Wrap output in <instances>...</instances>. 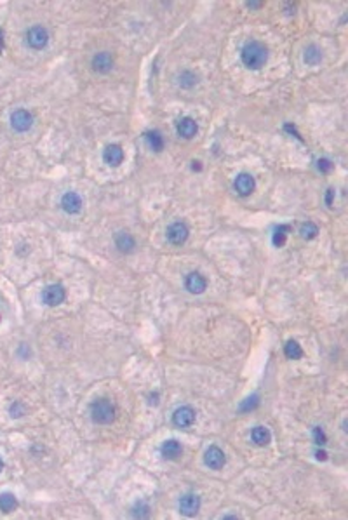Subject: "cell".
Listing matches in <instances>:
<instances>
[{"mask_svg":"<svg viewBox=\"0 0 348 520\" xmlns=\"http://www.w3.org/2000/svg\"><path fill=\"white\" fill-rule=\"evenodd\" d=\"M317 459H325V452L324 451H317Z\"/></svg>","mask_w":348,"mask_h":520,"instance_id":"34","label":"cell"},{"mask_svg":"<svg viewBox=\"0 0 348 520\" xmlns=\"http://www.w3.org/2000/svg\"><path fill=\"white\" fill-rule=\"evenodd\" d=\"M180 513L185 517H195L200 510V497L197 494H185L181 496L180 503H178Z\"/></svg>","mask_w":348,"mask_h":520,"instance_id":"10","label":"cell"},{"mask_svg":"<svg viewBox=\"0 0 348 520\" xmlns=\"http://www.w3.org/2000/svg\"><path fill=\"white\" fill-rule=\"evenodd\" d=\"M143 138H145L146 145H148L151 151H157L159 153V151L164 150V138L159 131H146L143 134Z\"/></svg>","mask_w":348,"mask_h":520,"instance_id":"20","label":"cell"},{"mask_svg":"<svg viewBox=\"0 0 348 520\" xmlns=\"http://www.w3.org/2000/svg\"><path fill=\"white\" fill-rule=\"evenodd\" d=\"M33 125V115L28 110H14L11 113V127L17 132H26L30 131Z\"/></svg>","mask_w":348,"mask_h":520,"instance_id":"5","label":"cell"},{"mask_svg":"<svg viewBox=\"0 0 348 520\" xmlns=\"http://www.w3.org/2000/svg\"><path fill=\"white\" fill-rule=\"evenodd\" d=\"M225 463H226L225 452L216 446H211L206 451V454H204V465L211 470H221L223 466H225Z\"/></svg>","mask_w":348,"mask_h":520,"instance_id":"11","label":"cell"},{"mask_svg":"<svg viewBox=\"0 0 348 520\" xmlns=\"http://www.w3.org/2000/svg\"><path fill=\"white\" fill-rule=\"evenodd\" d=\"M82 197H80L77 191H66V194L61 197V209L65 210L66 214H79L82 210Z\"/></svg>","mask_w":348,"mask_h":520,"instance_id":"13","label":"cell"},{"mask_svg":"<svg viewBox=\"0 0 348 520\" xmlns=\"http://www.w3.org/2000/svg\"><path fill=\"white\" fill-rule=\"evenodd\" d=\"M256 188V181L251 174L247 172H240L237 174V178L234 179V190L237 191L240 197H249Z\"/></svg>","mask_w":348,"mask_h":520,"instance_id":"9","label":"cell"},{"mask_svg":"<svg viewBox=\"0 0 348 520\" xmlns=\"http://www.w3.org/2000/svg\"><path fill=\"white\" fill-rule=\"evenodd\" d=\"M2 51H4V33L0 30V54H2Z\"/></svg>","mask_w":348,"mask_h":520,"instance_id":"33","label":"cell"},{"mask_svg":"<svg viewBox=\"0 0 348 520\" xmlns=\"http://www.w3.org/2000/svg\"><path fill=\"white\" fill-rule=\"evenodd\" d=\"M254 406H258V395H254V397H251V398H247V402L240 406V411H249V409H253Z\"/></svg>","mask_w":348,"mask_h":520,"instance_id":"30","label":"cell"},{"mask_svg":"<svg viewBox=\"0 0 348 520\" xmlns=\"http://www.w3.org/2000/svg\"><path fill=\"white\" fill-rule=\"evenodd\" d=\"M317 233H319V226H317L315 223H312V221L303 223V225L300 226V235H301V239H305V240L315 239Z\"/></svg>","mask_w":348,"mask_h":520,"instance_id":"24","label":"cell"},{"mask_svg":"<svg viewBox=\"0 0 348 520\" xmlns=\"http://www.w3.org/2000/svg\"><path fill=\"white\" fill-rule=\"evenodd\" d=\"M314 440H315L317 446H324L325 440H327V438H325L324 430L320 428V427H315V428H314Z\"/></svg>","mask_w":348,"mask_h":520,"instance_id":"28","label":"cell"},{"mask_svg":"<svg viewBox=\"0 0 348 520\" xmlns=\"http://www.w3.org/2000/svg\"><path fill=\"white\" fill-rule=\"evenodd\" d=\"M115 247H117L120 253H124V254L132 253V251H134V247H136L134 237H132L131 233H127V232H119L117 237H115Z\"/></svg>","mask_w":348,"mask_h":520,"instance_id":"17","label":"cell"},{"mask_svg":"<svg viewBox=\"0 0 348 520\" xmlns=\"http://www.w3.org/2000/svg\"><path fill=\"white\" fill-rule=\"evenodd\" d=\"M185 287L191 294H202L207 289V280L199 272H190L185 277Z\"/></svg>","mask_w":348,"mask_h":520,"instance_id":"14","label":"cell"},{"mask_svg":"<svg viewBox=\"0 0 348 520\" xmlns=\"http://www.w3.org/2000/svg\"><path fill=\"white\" fill-rule=\"evenodd\" d=\"M148 512H150V508H148V505L145 503V501H140V503H136L134 506V510H132V515L134 517H148Z\"/></svg>","mask_w":348,"mask_h":520,"instance_id":"27","label":"cell"},{"mask_svg":"<svg viewBox=\"0 0 348 520\" xmlns=\"http://www.w3.org/2000/svg\"><path fill=\"white\" fill-rule=\"evenodd\" d=\"M49 38L51 37H49L47 28L46 26H40V25L32 26V28H28L25 33L26 46L35 49V51H42V49L49 44Z\"/></svg>","mask_w":348,"mask_h":520,"instance_id":"3","label":"cell"},{"mask_svg":"<svg viewBox=\"0 0 348 520\" xmlns=\"http://www.w3.org/2000/svg\"><path fill=\"white\" fill-rule=\"evenodd\" d=\"M16 506H17V499L14 494H11V492L0 494V510H2L4 513H11Z\"/></svg>","mask_w":348,"mask_h":520,"instance_id":"22","label":"cell"},{"mask_svg":"<svg viewBox=\"0 0 348 520\" xmlns=\"http://www.w3.org/2000/svg\"><path fill=\"white\" fill-rule=\"evenodd\" d=\"M160 454H162L164 459L174 461V459H178L183 454V447H181V444L178 442V440H174V438H169V440H166V442L162 444V446H160Z\"/></svg>","mask_w":348,"mask_h":520,"instance_id":"16","label":"cell"},{"mask_svg":"<svg viewBox=\"0 0 348 520\" xmlns=\"http://www.w3.org/2000/svg\"><path fill=\"white\" fill-rule=\"evenodd\" d=\"M284 353H285V357L291 358V360H300V358L303 357V350H301L300 344H298V341H294V339L285 343Z\"/></svg>","mask_w":348,"mask_h":520,"instance_id":"23","label":"cell"},{"mask_svg":"<svg viewBox=\"0 0 348 520\" xmlns=\"http://www.w3.org/2000/svg\"><path fill=\"white\" fill-rule=\"evenodd\" d=\"M322 57H324L322 49H320L319 46H315V44L306 46L305 51H303V61H305L308 66H317L320 61H322Z\"/></svg>","mask_w":348,"mask_h":520,"instance_id":"18","label":"cell"},{"mask_svg":"<svg viewBox=\"0 0 348 520\" xmlns=\"http://www.w3.org/2000/svg\"><path fill=\"white\" fill-rule=\"evenodd\" d=\"M166 235H167L169 244L183 245L190 237V228L185 221H174L172 225H169Z\"/></svg>","mask_w":348,"mask_h":520,"instance_id":"4","label":"cell"},{"mask_svg":"<svg viewBox=\"0 0 348 520\" xmlns=\"http://www.w3.org/2000/svg\"><path fill=\"white\" fill-rule=\"evenodd\" d=\"M103 162L110 167H119L124 162V150L120 145H108L103 150Z\"/></svg>","mask_w":348,"mask_h":520,"instance_id":"15","label":"cell"},{"mask_svg":"<svg viewBox=\"0 0 348 520\" xmlns=\"http://www.w3.org/2000/svg\"><path fill=\"white\" fill-rule=\"evenodd\" d=\"M263 6V2H245V7L249 9H260Z\"/></svg>","mask_w":348,"mask_h":520,"instance_id":"32","label":"cell"},{"mask_svg":"<svg viewBox=\"0 0 348 520\" xmlns=\"http://www.w3.org/2000/svg\"><path fill=\"white\" fill-rule=\"evenodd\" d=\"M176 80H178V86H180L181 89H186V91L194 89L199 84L197 73H194L191 70H183L181 73H178Z\"/></svg>","mask_w":348,"mask_h":520,"instance_id":"19","label":"cell"},{"mask_svg":"<svg viewBox=\"0 0 348 520\" xmlns=\"http://www.w3.org/2000/svg\"><path fill=\"white\" fill-rule=\"evenodd\" d=\"M91 419L96 425H110L115 419V407L108 398H98L91 404Z\"/></svg>","mask_w":348,"mask_h":520,"instance_id":"2","label":"cell"},{"mask_svg":"<svg viewBox=\"0 0 348 520\" xmlns=\"http://www.w3.org/2000/svg\"><path fill=\"white\" fill-rule=\"evenodd\" d=\"M251 438L256 446H268L272 440V433L266 427H254L251 432Z\"/></svg>","mask_w":348,"mask_h":520,"instance_id":"21","label":"cell"},{"mask_svg":"<svg viewBox=\"0 0 348 520\" xmlns=\"http://www.w3.org/2000/svg\"><path fill=\"white\" fill-rule=\"evenodd\" d=\"M9 412H11V416L12 418H21V416L26 412V407L23 402H20V400H14L11 406H9Z\"/></svg>","mask_w":348,"mask_h":520,"instance_id":"26","label":"cell"},{"mask_svg":"<svg viewBox=\"0 0 348 520\" xmlns=\"http://www.w3.org/2000/svg\"><path fill=\"white\" fill-rule=\"evenodd\" d=\"M240 61L247 70H260L268 61V49L258 40H247L240 49Z\"/></svg>","mask_w":348,"mask_h":520,"instance_id":"1","label":"cell"},{"mask_svg":"<svg viewBox=\"0 0 348 520\" xmlns=\"http://www.w3.org/2000/svg\"><path fill=\"white\" fill-rule=\"evenodd\" d=\"M91 66L96 73H101V75L108 73V71H111V68H113V56H111L108 51L96 52L91 60Z\"/></svg>","mask_w":348,"mask_h":520,"instance_id":"8","label":"cell"},{"mask_svg":"<svg viewBox=\"0 0 348 520\" xmlns=\"http://www.w3.org/2000/svg\"><path fill=\"white\" fill-rule=\"evenodd\" d=\"M317 169H319L320 172H329L333 169V164H331V160H327V159H320L319 162H317Z\"/></svg>","mask_w":348,"mask_h":520,"instance_id":"29","label":"cell"},{"mask_svg":"<svg viewBox=\"0 0 348 520\" xmlns=\"http://www.w3.org/2000/svg\"><path fill=\"white\" fill-rule=\"evenodd\" d=\"M289 232H291V226H287V225H279L277 228H275L274 237H272V240H274V245H277V247L284 245L285 237H287Z\"/></svg>","mask_w":348,"mask_h":520,"instance_id":"25","label":"cell"},{"mask_svg":"<svg viewBox=\"0 0 348 520\" xmlns=\"http://www.w3.org/2000/svg\"><path fill=\"white\" fill-rule=\"evenodd\" d=\"M172 423L178 428H190L195 423V411L190 406H181L172 412Z\"/></svg>","mask_w":348,"mask_h":520,"instance_id":"7","label":"cell"},{"mask_svg":"<svg viewBox=\"0 0 348 520\" xmlns=\"http://www.w3.org/2000/svg\"><path fill=\"white\" fill-rule=\"evenodd\" d=\"M66 298V291L61 284H51L42 291V301L47 306H57L65 301Z\"/></svg>","mask_w":348,"mask_h":520,"instance_id":"6","label":"cell"},{"mask_svg":"<svg viewBox=\"0 0 348 520\" xmlns=\"http://www.w3.org/2000/svg\"><path fill=\"white\" fill-rule=\"evenodd\" d=\"M2 468H4V461H2V458H0V472H2Z\"/></svg>","mask_w":348,"mask_h":520,"instance_id":"35","label":"cell"},{"mask_svg":"<svg viewBox=\"0 0 348 520\" xmlns=\"http://www.w3.org/2000/svg\"><path fill=\"white\" fill-rule=\"evenodd\" d=\"M333 199H334V190H333V188H329L327 194H325V204H327L329 207L333 205Z\"/></svg>","mask_w":348,"mask_h":520,"instance_id":"31","label":"cell"},{"mask_svg":"<svg viewBox=\"0 0 348 520\" xmlns=\"http://www.w3.org/2000/svg\"><path fill=\"white\" fill-rule=\"evenodd\" d=\"M176 132H178V136L183 138V140H191V138H195V134L199 132V125L195 122V119H191V117H181L176 122Z\"/></svg>","mask_w":348,"mask_h":520,"instance_id":"12","label":"cell"}]
</instances>
